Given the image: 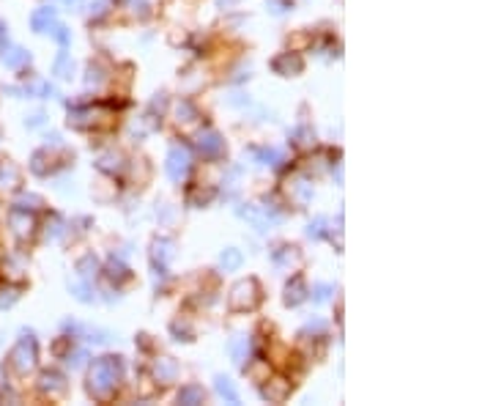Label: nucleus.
Here are the masks:
<instances>
[{
	"label": "nucleus",
	"instance_id": "1",
	"mask_svg": "<svg viewBox=\"0 0 493 406\" xmlns=\"http://www.w3.org/2000/svg\"><path fill=\"white\" fill-rule=\"evenodd\" d=\"M115 384H118V362L113 357L99 360L91 371V392L104 401L115 392Z\"/></svg>",
	"mask_w": 493,
	"mask_h": 406
},
{
	"label": "nucleus",
	"instance_id": "2",
	"mask_svg": "<svg viewBox=\"0 0 493 406\" xmlns=\"http://www.w3.org/2000/svg\"><path fill=\"white\" fill-rule=\"evenodd\" d=\"M34 365H36V341H34L31 335H25V338H20L17 346L12 349V354H9V368H12L15 373L25 376L28 371H34Z\"/></svg>",
	"mask_w": 493,
	"mask_h": 406
},
{
	"label": "nucleus",
	"instance_id": "3",
	"mask_svg": "<svg viewBox=\"0 0 493 406\" xmlns=\"http://www.w3.org/2000/svg\"><path fill=\"white\" fill-rule=\"evenodd\" d=\"M261 302V286L258 281H244L233 289L231 294V308L233 311H252Z\"/></svg>",
	"mask_w": 493,
	"mask_h": 406
},
{
	"label": "nucleus",
	"instance_id": "4",
	"mask_svg": "<svg viewBox=\"0 0 493 406\" xmlns=\"http://www.w3.org/2000/svg\"><path fill=\"white\" fill-rule=\"evenodd\" d=\"M190 171V152L184 146H176L168 157V173L173 182H182Z\"/></svg>",
	"mask_w": 493,
	"mask_h": 406
},
{
	"label": "nucleus",
	"instance_id": "5",
	"mask_svg": "<svg viewBox=\"0 0 493 406\" xmlns=\"http://www.w3.org/2000/svg\"><path fill=\"white\" fill-rule=\"evenodd\" d=\"M274 72H280V74L291 77V72H301V58H299V55L285 53V55H280V58L274 61Z\"/></svg>",
	"mask_w": 493,
	"mask_h": 406
},
{
	"label": "nucleus",
	"instance_id": "6",
	"mask_svg": "<svg viewBox=\"0 0 493 406\" xmlns=\"http://www.w3.org/2000/svg\"><path fill=\"white\" fill-rule=\"evenodd\" d=\"M153 373H156V379H159L162 384H171V381L176 379V362L168 360V357H162V360L153 365Z\"/></svg>",
	"mask_w": 493,
	"mask_h": 406
},
{
	"label": "nucleus",
	"instance_id": "7",
	"mask_svg": "<svg viewBox=\"0 0 493 406\" xmlns=\"http://www.w3.org/2000/svg\"><path fill=\"white\" fill-rule=\"evenodd\" d=\"M42 390H47V392H64L66 390V381H64V376L61 373H44L42 376Z\"/></svg>",
	"mask_w": 493,
	"mask_h": 406
},
{
	"label": "nucleus",
	"instance_id": "8",
	"mask_svg": "<svg viewBox=\"0 0 493 406\" xmlns=\"http://www.w3.org/2000/svg\"><path fill=\"white\" fill-rule=\"evenodd\" d=\"M53 23H55V12H53V9H42V12L34 15V28H36L39 34H44Z\"/></svg>",
	"mask_w": 493,
	"mask_h": 406
},
{
	"label": "nucleus",
	"instance_id": "9",
	"mask_svg": "<svg viewBox=\"0 0 493 406\" xmlns=\"http://www.w3.org/2000/svg\"><path fill=\"white\" fill-rule=\"evenodd\" d=\"M201 152L203 154H220L222 152V141L217 138L214 132H209V134H203V138H201Z\"/></svg>",
	"mask_w": 493,
	"mask_h": 406
},
{
	"label": "nucleus",
	"instance_id": "10",
	"mask_svg": "<svg viewBox=\"0 0 493 406\" xmlns=\"http://www.w3.org/2000/svg\"><path fill=\"white\" fill-rule=\"evenodd\" d=\"M179 401H182V403H203V390H201V387H195V384H190V387H184V390H182Z\"/></svg>",
	"mask_w": 493,
	"mask_h": 406
},
{
	"label": "nucleus",
	"instance_id": "11",
	"mask_svg": "<svg viewBox=\"0 0 493 406\" xmlns=\"http://www.w3.org/2000/svg\"><path fill=\"white\" fill-rule=\"evenodd\" d=\"M285 261H288V263H291V261H293V263H296V266H299V261H301V255H299V250H296V247H282V250H280V253H277V255H274V263H277V266H280V263H285Z\"/></svg>",
	"mask_w": 493,
	"mask_h": 406
},
{
	"label": "nucleus",
	"instance_id": "12",
	"mask_svg": "<svg viewBox=\"0 0 493 406\" xmlns=\"http://www.w3.org/2000/svg\"><path fill=\"white\" fill-rule=\"evenodd\" d=\"M4 61H6V66L17 69V66H23V64L28 61V53H25V50H9V53L4 55Z\"/></svg>",
	"mask_w": 493,
	"mask_h": 406
},
{
	"label": "nucleus",
	"instance_id": "13",
	"mask_svg": "<svg viewBox=\"0 0 493 406\" xmlns=\"http://www.w3.org/2000/svg\"><path fill=\"white\" fill-rule=\"evenodd\" d=\"M288 390H291V384H288L285 379H280V387H274V390H271V387H266V390H263V395H266L269 401H282V398L288 395Z\"/></svg>",
	"mask_w": 493,
	"mask_h": 406
},
{
	"label": "nucleus",
	"instance_id": "14",
	"mask_svg": "<svg viewBox=\"0 0 493 406\" xmlns=\"http://www.w3.org/2000/svg\"><path fill=\"white\" fill-rule=\"evenodd\" d=\"M285 300H288V305H299V302L304 300V283H301V281H293V294L288 292Z\"/></svg>",
	"mask_w": 493,
	"mask_h": 406
},
{
	"label": "nucleus",
	"instance_id": "15",
	"mask_svg": "<svg viewBox=\"0 0 493 406\" xmlns=\"http://www.w3.org/2000/svg\"><path fill=\"white\" fill-rule=\"evenodd\" d=\"M217 390H220L222 395H228L231 401H239V395H236V390L231 387V381H228V379H217Z\"/></svg>",
	"mask_w": 493,
	"mask_h": 406
},
{
	"label": "nucleus",
	"instance_id": "16",
	"mask_svg": "<svg viewBox=\"0 0 493 406\" xmlns=\"http://www.w3.org/2000/svg\"><path fill=\"white\" fill-rule=\"evenodd\" d=\"M222 263L233 269V266H239V263H242V255H239L236 250H225V255H222Z\"/></svg>",
	"mask_w": 493,
	"mask_h": 406
}]
</instances>
